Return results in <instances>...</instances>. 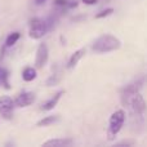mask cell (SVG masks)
<instances>
[{"mask_svg": "<svg viewBox=\"0 0 147 147\" xmlns=\"http://www.w3.org/2000/svg\"><path fill=\"white\" fill-rule=\"evenodd\" d=\"M120 45H121V43L116 36L111 35V34H105L94 41L92 48L97 53H109V52L119 49Z\"/></svg>", "mask_w": 147, "mask_h": 147, "instance_id": "6da1fadb", "label": "cell"}, {"mask_svg": "<svg viewBox=\"0 0 147 147\" xmlns=\"http://www.w3.org/2000/svg\"><path fill=\"white\" fill-rule=\"evenodd\" d=\"M125 121V112L123 110H116L110 117V124H109V138L116 137V134L121 130L123 124Z\"/></svg>", "mask_w": 147, "mask_h": 147, "instance_id": "7a4b0ae2", "label": "cell"}, {"mask_svg": "<svg viewBox=\"0 0 147 147\" xmlns=\"http://www.w3.org/2000/svg\"><path fill=\"white\" fill-rule=\"evenodd\" d=\"M47 30V22L44 20H40V18H34L31 20L30 23V36L32 39H40L45 35Z\"/></svg>", "mask_w": 147, "mask_h": 147, "instance_id": "3957f363", "label": "cell"}, {"mask_svg": "<svg viewBox=\"0 0 147 147\" xmlns=\"http://www.w3.org/2000/svg\"><path fill=\"white\" fill-rule=\"evenodd\" d=\"M13 107H14V102H13V99L10 97L3 96L0 98V115L4 119H12Z\"/></svg>", "mask_w": 147, "mask_h": 147, "instance_id": "277c9868", "label": "cell"}, {"mask_svg": "<svg viewBox=\"0 0 147 147\" xmlns=\"http://www.w3.org/2000/svg\"><path fill=\"white\" fill-rule=\"evenodd\" d=\"M48 56H49V51L47 44H40L36 52V59H35V66L36 69H43L48 62Z\"/></svg>", "mask_w": 147, "mask_h": 147, "instance_id": "5b68a950", "label": "cell"}, {"mask_svg": "<svg viewBox=\"0 0 147 147\" xmlns=\"http://www.w3.org/2000/svg\"><path fill=\"white\" fill-rule=\"evenodd\" d=\"M34 101H35V94L32 92H25V93H21L16 98L14 105L17 107H27L31 103H34Z\"/></svg>", "mask_w": 147, "mask_h": 147, "instance_id": "8992f818", "label": "cell"}, {"mask_svg": "<svg viewBox=\"0 0 147 147\" xmlns=\"http://www.w3.org/2000/svg\"><path fill=\"white\" fill-rule=\"evenodd\" d=\"M130 105H132V109L134 110V112L137 115H140V114L142 115L143 112H145V110H146L145 99L142 98V96H141L140 93H134V94H133V98H132Z\"/></svg>", "mask_w": 147, "mask_h": 147, "instance_id": "52a82bcc", "label": "cell"}, {"mask_svg": "<svg viewBox=\"0 0 147 147\" xmlns=\"http://www.w3.org/2000/svg\"><path fill=\"white\" fill-rule=\"evenodd\" d=\"M72 140L71 138H54V140H49L43 143L45 147H65V146H71Z\"/></svg>", "mask_w": 147, "mask_h": 147, "instance_id": "ba28073f", "label": "cell"}, {"mask_svg": "<svg viewBox=\"0 0 147 147\" xmlns=\"http://www.w3.org/2000/svg\"><path fill=\"white\" fill-rule=\"evenodd\" d=\"M62 94H63V90H59L58 93H56L51 99H48V101L41 106V110H44V111H49V110L54 109V106L58 103V101H59V98L62 97Z\"/></svg>", "mask_w": 147, "mask_h": 147, "instance_id": "9c48e42d", "label": "cell"}, {"mask_svg": "<svg viewBox=\"0 0 147 147\" xmlns=\"http://www.w3.org/2000/svg\"><path fill=\"white\" fill-rule=\"evenodd\" d=\"M85 53H86V49L85 48H81V49H79V51H76L75 53H72V56H71V58H70L67 67H69V69L75 67L76 65L79 63V61H80V59L85 56Z\"/></svg>", "mask_w": 147, "mask_h": 147, "instance_id": "30bf717a", "label": "cell"}, {"mask_svg": "<svg viewBox=\"0 0 147 147\" xmlns=\"http://www.w3.org/2000/svg\"><path fill=\"white\" fill-rule=\"evenodd\" d=\"M22 78L25 81H32L36 78V70L34 67H27V69L23 70Z\"/></svg>", "mask_w": 147, "mask_h": 147, "instance_id": "8fae6325", "label": "cell"}, {"mask_svg": "<svg viewBox=\"0 0 147 147\" xmlns=\"http://www.w3.org/2000/svg\"><path fill=\"white\" fill-rule=\"evenodd\" d=\"M58 120V116H54V115H51V116H45L44 119H41L40 121H38V127H48V125L53 124Z\"/></svg>", "mask_w": 147, "mask_h": 147, "instance_id": "7c38bea8", "label": "cell"}, {"mask_svg": "<svg viewBox=\"0 0 147 147\" xmlns=\"http://www.w3.org/2000/svg\"><path fill=\"white\" fill-rule=\"evenodd\" d=\"M20 32H12V34H9V36L7 38V40H5V45L7 47H12V45H14L18 41V39H20Z\"/></svg>", "mask_w": 147, "mask_h": 147, "instance_id": "4fadbf2b", "label": "cell"}, {"mask_svg": "<svg viewBox=\"0 0 147 147\" xmlns=\"http://www.w3.org/2000/svg\"><path fill=\"white\" fill-rule=\"evenodd\" d=\"M0 80H1V84L4 85V88L5 89H9L10 88V85H9V83H8V72H7V70H4V69H0Z\"/></svg>", "mask_w": 147, "mask_h": 147, "instance_id": "5bb4252c", "label": "cell"}, {"mask_svg": "<svg viewBox=\"0 0 147 147\" xmlns=\"http://www.w3.org/2000/svg\"><path fill=\"white\" fill-rule=\"evenodd\" d=\"M114 13V9L112 8H107V9L102 10V12H99L98 14L96 16V18H103V17H109L110 14H112Z\"/></svg>", "mask_w": 147, "mask_h": 147, "instance_id": "9a60e30c", "label": "cell"}, {"mask_svg": "<svg viewBox=\"0 0 147 147\" xmlns=\"http://www.w3.org/2000/svg\"><path fill=\"white\" fill-rule=\"evenodd\" d=\"M84 3H86V4H96L97 0H83Z\"/></svg>", "mask_w": 147, "mask_h": 147, "instance_id": "2e32d148", "label": "cell"}, {"mask_svg": "<svg viewBox=\"0 0 147 147\" xmlns=\"http://www.w3.org/2000/svg\"><path fill=\"white\" fill-rule=\"evenodd\" d=\"M35 3L38 5H41V4H44V3H45V0H35Z\"/></svg>", "mask_w": 147, "mask_h": 147, "instance_id": "e0dca14e", "label": "cell"}]
</instances>
